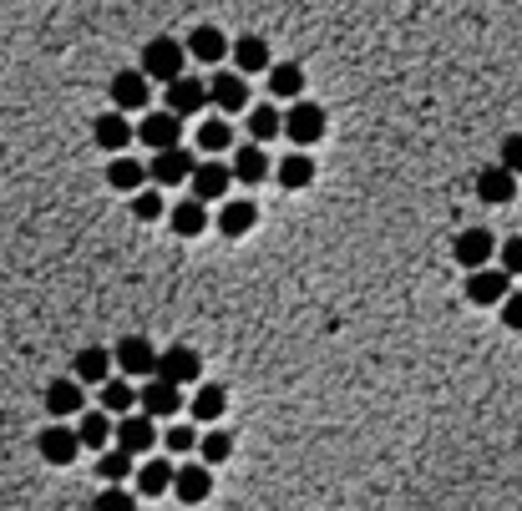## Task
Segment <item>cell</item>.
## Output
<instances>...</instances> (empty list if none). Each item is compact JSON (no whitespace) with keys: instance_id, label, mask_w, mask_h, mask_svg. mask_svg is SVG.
<instances>
[{"instance_id":"1","label":"cell","mask_w":522,"mask_h":511,"mask_svg":"<svg viewBox=\"0 0 522 511\" xmlns=\"http://www.w3.org/2000/svg\"><path fill=\"white\" fill-rule=\"evenodd\" d=\"M142 71H147V81H178L183 76V66H188V46L183 41H173V36H153L142 46V61H137Z\"/></svg>"},{"instance_id":"2","label":"cell","mask_w":522,"mask_h":511,"mask_svg":"<svg viewBox=\"0 0 522 511\" xmlns=\"http://www.w3.org/2000/svg\"><path fill=\"white\" fill-rule=\"evenodd\" d=\"M158 345L153 339H142V334H127V339H117L112 345V360H117V370L127 375V380H153L158 375Z\"/></svg>"},{"instance_id":"3","label":"cell","mask_w":522,"mask_h":511,"mask_svg":"<svg viewBox=\"0 0 522 511\" xmlns=\"http://www.w3.org/2000/svg\"><path fill=\"white\" fill-rule=\"evenodd\" d=\"M330 132V117H325V107H315V102H289V112H284V137L294 142V147H315L320 137Z\"/></svg>"},{"instance_id":"4","label":"cell","mask_w":522,"mask_h":511,"mask_svg":"<svg viewBox=\"0 0 522 511\" xmlns=\"http://www.w3.org/2000/svg\"><path fill=\"white\" fill-rule=\"evenodd\" d=\"M188 188H193V198H198V203H223V198H229V188H234V167H229V162L203 157V162L193 167Z\"/></svg>"},{"instance_id":"5","label":"cell","mask_w":522,"mask_h":511,"mask_svg":"<svg viewBox=\"0 0 522 511\" xmlns=\"http://www.w3.org/2000/svg\"><path fill=\"white\" fill-rule=\"evenodd\" d=\"M208 97H213V107H218L223 117L254 107V102H249V76H244V71H213V76H208Z\"/></svg>"},{"instance_id":"6","label":"cell","mask_w":522,"mask_h":511,"mask_svg":"<svg viewBox=\"0 0 522 511\" xmlns=\"http://www.w3.org/2000/svg\"><path fill=\"white\" fill-rule=\"evenodd\" d=\"M193 167H198V157L188 147H163V152H153V162H147V178L158 188H178V183L193 178Z\"/></svg>"},{"instance_id":"7","label":"cell","mask_w":522,"mask_h":511,"mask_svg":"<svg viewBox=\"0 0 522 511\" xmlns=\"http://www.w3.org/2000/svg\"><path fill=\"white\" fill-rule=\"evenodd\" d=\"M137 142H147L153 152H163V147H183V117L168 112V107L147 112V117L137 122Z\"/></svg>"},{"instance_id":"8","label":"cell","mask_w":522,"mask_h":511,"mask_svg":"<svg viewBox=\"0 0 522 511\" xmlns=\"http://www.w3.org/2000/svg\"><path fill=\"white\" fill-rule=\"evenodd\" d=\"M117 446L132 451V456H147V451L158 446V420L147 415V410H127V415L117 420Z\"/></svg>"},{"instance_id":"9","label":"cell","mask_w":522,"mask_h":511,"mask_svg":"<svg viewBox=\"0 0 522 511\" xmlns=\"http://www.w3.org/2000/svg\"><path fill=\"white\" fill-rule=\"evenodd\" d=\"M107 92H112V107L117 112H137V107H147V97H153V81H147L142 66H127V71L112 76Z\"/></svg>"},{"instance_id":"10","label":"cell","mask_w":522,"mask_h":511,"mask_svg":"<svg viewBox=\"0 0 522 511\" xmlns=\"http://www.w3.org/2000/svg\"><path fill=\"white\" fill-rule=\"evenodd\" d=\"M507 294H512V274H507V269H492V264H487V269H472V274H467V299H472L477 309H492V304H502Z\"/></svg>"},{"instance_id":"11","label":"cell","mask_w":522,"mask_h":511,"mask_svg":"<svg viewBox=\"0 0 522 511\" xmlns=\"http://www.w3.org/2000/svg\"><path fill=\"white\" fill-rule=\"evenodd\" d=\"M203 107H213V97H208V81L203 76H178V81H168V112H178V117H198Z\"/></svg>"},{"instance_id":"12","label":"cell","mask_w":522,"mask_h":511,"mask_svg":"<svg viewBox=\"0 0 522 511\" xmlns=\"http://www.w3.org/2000/svg\"><path fill=\"white\" fill-rule=\"evenodd\" d=\"M137 405L153 415V420H173L178 410H183V390L173 385V380H163V375H153L142 390H137Z\"/></svg>"},{"instance_id":"13","label":"cell","mask_w":522,"mask_h":511,"mask_svg":"<svg viewBox=\"0 0 522 511\" xmlns=\"http://www.w3.org/2000/svg\"><path fill=\"white\" fill-rule=\"evenodd\" d=\"M36 451L51 461V466H71L82 456V436L71 431V425H46V431L36 436Z\"/></svg>"},{"instance_id":"14","label":"cell","mask_w":522,"mask_h":511,"mask_svg":"<svg viewBox=\"0 0 522 511\" xmlns=\"http://www.w3.org/2000/svg\"><path fill=\"white\" fill-rule=\"evenodd\" d=\"M158 375L173 380V385H193V380L203 375V360H198L193 345H168V350L158 355Z\"/></svg>"},{"instance_id":"15","label":"cell","mask_w":522,"mask_h":511,"mask_svg":"<svg viewBox=\"0 0 522 511\" xmlns=\"http://www.w3.org/2000/svg\"><path fill=\"white\" fill-rule=\"evenodd\" d=\"M46 410H51L56 420H66V415H82V410H87V385H82L77 375L51 380V385H46Z\"/></svg>"},{"instance_id":"16","label":"cell","mask_w":522,"mask_h":511,"mask_svg":"<svg viewBox=\"0 0 522 511\" xmlns=\"http://www.w3.org/2000/svg\"><path fill=\"white\" fill-rule=\"evenodd\" d=\"M452 253H457V264H462V269H487V264H492V253H497V243H492L487 228H462L457 243H452Z\"/></svg>"},{"instance_id":"17","label":"cell","mask_w":522,"mask_h":511,"mask_svg":"<svg viewBox=\"0 0 522 511\" xmlns=\"http://www.w3.org/2000/svg\"><path fill=\"white\" fill-rule=\"evenodd\" d=\"M92 137H97V147H102V152H112V157H117V152H127V147H132L137 127L127 122V112H102V117L92 122Z\"/></svg>"},{"instance_id":"18","label":"cell","mask_w":522,"mask_h":511,"mask_svg":"<svg viewBox=\"0 0 522 511\" xmlns=\"http://www.w3.org/2000/svg\"><path fill=\"white\" fill-rule=\"evenodd\" d=\"M208 491H213V471H208V461H193V466H178V471H173V496H178L183 506L208 501Z\"/></svg>"},{"instance_id":"19","label":"cell","mask_w":522,"mask_h":511,"mask_svg":"<svg viewBox=\"0 0 522 511\" xmlns=\"http://www.w3.org/2000/svg\"><path fill=\"white\" fill-rule=\"evenodd\" d=\"M259 223V208H254V198H223V208H218V233L223 238H244L249 228Z\"/></svg>"},{"instance_id":"20","label":"cell","mask_w":522,"mask_h":511,"mask_svg":"<svg viewBox=\"0 0 522 511\" xmlns=\"http://www.w3.org/2000/svg\"><path fill=\"white\" fill-rule=\"evenodd\" d=\"M477 198L482 203H497V208L512 203L517 198V173H512V167H502V162L497 167H482V173H477Z\"/></svg>"},{"instance_id":"21","label":"cell","mask_w":522,"mask_h":511,"mask_svg":"<svg viewBox=\"0 0 522 511\" xmlns=\"http://www.w3.org/2000/svg\"><path fill=\"white\" fill-rule=\"evenodd\" d=\"M183 46H188V56H193L198 66H218L223 56H229V46H234V41L223 36L218 26H198V31H193V36H188Z\"/></svg>"},{"instance_id":"22","label":"cell","mask_w":522,"mask_h":511,"mask_svg":"<svg viewBox=\"0 0 522 511\" xmlns=\"http://www.w3.org/2000/svg\"><path fill=\"white\" fill-rule=\"evenodd\" d=\"M234 183H244V188H254V183H264L274 167H269V157H264V147L259 142H249V147H234Z\"/></svg>"},{"instance_id":"23","label":"cell","mask_w":522,"mask_h":511,"mask_svg":"<svg viewBox=\"0 0 522 511\" xmlns=\"http://www.w3.org/2000/svg\"><path fill=\"white\" fill-rule=\"evenodd\" d=\"M107 183H112L117 193H142V183H153V178H147V162L117 152V157L107 162Z\"/></svg>"},{"instance_id":"24","label":"cell","mask_w":522,"mask_h":511,"mask_svg":"<svg viewBox=\"0 0 522 511\" xmlns=\"http://www.w3.org/2000/svg\"><path fill=\"white\" fill-rule=\"evenodd\" d=\"M77 436H82L87 451H107V446L117 441V420H112V410H87L82 425H77Z\"/></svg>"},{"instance_id":"25","label":"cell","mask_w":522,"mask_h":511,"mask_svg":"<svg viewBox=\"0 0 522 511\" xmlns=\"http://www.w3.org/2000/svg\"><path fill=\"white\" fill-rule=\"evenodd\" d=\"M229 56H234V71H244V76H254V71H269L274 61H269V41L264 36H239L234 46H229Z\"/></svg>"},{"instance_id":"26","label":"cell","mask_w":522,"mask_h":511,"mask_svg":"<svg viewBox=\"0 0 522 511\" xmlns=\"http://www.w3.org/2000/svg\"><path fill=\"white\" fill-rule=\"evenodd\" d=\"M168 228H173L178 238H198V233L208 228V203H198V198L188 193L178 208H168Z\"/></svg>"},{"instance_id":"27","label":"cell","mask_w":522,"mask_h":511,"mask_svg":"<svg viewBox=\"0 0 522 511\" xmlns=\"http://www.w3.org/2000/svg\"><path fill=\"white\" fill-rule=\"evenodd\" d=\"M112 350H97V345H87L82 355H77V365H71V375H77L82 385H107L112 380Z\"/></svg>"},{"instance_id":"28","label":"cell","mask_w":522,"mask_h":511,"mask_svg":"<svg viewBox=\"0 0 522 511\" xmlns=\"http://www.w3.org/2000/svg\"><path fill=\"white\" fill-rule=\"evenodd\" d=\"M269 92H274V102H300L305 97V66H294V61L269 66Z\"/></svg>"},{"instance_id":"29","label":"cell","mask_w":522,"mask_h":511,"mask_svg":"<svg viewBox=\"0 0 522 511\" xmlns=\"http://www.w3.org/2000/svg\"><path fill=\"white\" fill-rule=\"evenodd\" d=\"M173 461H163V456H153V461H142L137 466V496H163V491H173Z\"/></svg>"},{"instance_id":"30","label":"cell","mask_w":522,"mask_h":511,"mask_svg":"<svg viewBox=\"0 0 522 511\" xmlns=\"http://www.w3.org/2000/svg\"><path fill=\"white\" fill-rule=\"evenodd\" d=\"M274 178H279V188L300 193V188H310V183H315V162H310L305 152H289V157L274 167Z\"/></svg>"},{"instance_id":"31","label":"cell","mask_w":522,"mask_h":511,"mask_svg":"<svg viewBox=\"0 0 522 511\" xmlns=\"http://www.w3.org/2000/svg\"><path fill=\"white\" fill-rule=\"evenodd\" d=\"M97 476H102L107 486H127V476H137V466H132V451H122V446H107V451H97Z\"/></svg>"},{"instance_id":"32","label":"cell","mask_w":522,"mask_h":511,"mask_svg":"<svg viewBox=\"0 0 522 511\" xmlns=\"http://www.w3.org/2000/svg\"><path fill=\"white\" fill-rule=\"evenodd\" d=\"M223 410H229V395H223V385H208V390L193 395V420H198V425L223 420Z\"/></svg>"},{"instance_id":"33","label":"cell","mask_w":522,"mask_h":511,"mask_svg":"<svg viewBox=\"0 0 522 511\" xmlns=\"http://www.w3.org/2000/svg\"><path fill=\"white\" fill-rule=\"evenodd\" d=\"M198 147L213 157V152H223V147H234V127H229V117H208V122H198Z\"/></svg>"},{"instance_id":"34","label":"cell","mask_w":522,"mask_h":511,"mask_svg":"<svg viewBox=\"0 0 522 511\" xmlns=\"http://www.w3.org/2000/svg\"><path fill=\"white\" fill-rule=\"evenodd\" d=\"M284 132V112L279 107H249V137L254 142H274Z\"/></svg>"},{"instance_id":"35","label":"cell","mask_w":522,"mask_h":511,"mask_svg":"<svg viewBox=\"0 0 522 511\" xmlns=\"http://www.w3.org/2000/svg\"><path fill=\"white\" fill-rule=\"evenodd\" d=\"M132 405H137V390L127 385V375H122V380H107V385H102V410H112V415H127Z\"/></svg>"},{"instance_id":"36","label":"cell","mask_w":522,"mask_h":511,"mask_svg":"<svg viewBox=\"0 0 522 511\" xmlns=\"http://www.w3.org/2000/svg\"><path fill=\"white\" fill-rule=\"evenodd\" d=\"M132 213H137V223H158L168 213V203L158 188H142V193H132Z\"/></svg>"},{"instance_id":"37","label":"cell","mask_w":522,"mask_h":511,"mask_svg":"<svg viewBox=\"0 0 522 511\" xmlns=\"http://www.w3.org/2000/svg\"><path fill=\"white\" fill-rule=\"evenodd\" d=\"M198 456H203L208 466L229 461V456H234V441H229V431H208V436H198Z\"/></svg>"},{"instance_id":"38","label":"cell","mask_w":522,"mask_h":511,"mask_svg":"<svg viewBox=\"0 0 522 511\" xmlns=\"http://www.w3.org/2000/svg\"><path fill=\"white\" fill-rule=\"evenodd\" d=\"M92 511H137V496L127 486H102L97 501H92Z\"/></svg>"},{"instance_id":"39","label":"cell","mask_w":522,"mask_h":511,"mask_svg":"<svg viewBox=\"0 0 522 511\" xmlns=\"http://www.w3.org/2000/svg\"><path fill=\"white\" fill-rule=\"evenodd\" d=\"M497 264H502L507 274H522V238H507V243H497Z\"/></svg>"},{"instance_id":"40","label":"cell","mask_w":522,"mask_h":511,"mask_svg":"<svg viewBox=\"0 0 522 511\" xmlns=\"http://www.w3.org/2000/svg\"><path fill=\"white\" fill-rule=\"evenodd\" d=\"M168 451H198V431H193V425H168Z\"/></svg>"},{"instance_id":"41","label":"cell","mask_w":522,"mask_h":511,"mask_svg":"<svg viewBox=\"0 0 522 511\" xmlns=\"http://www.w3.org/2000/svg\"><path fill=\"white\" fill-rule=\"evenodd\" d=\"M497 309H502V324L522 334V289H512V294H507V299H502Z\"/></svg>"},{"instance_id":"42","label":"cell","mask_w":522,"mask_h":511,"mask_svg":"<svg viewBox=\"0 0 522 511\" xmlns=\"http://www.w3.org/2000/svg\"><path fill=\"white\" fill-rule=\"evenodd\" d=\"M502 167H512V173L522 178V132H512V137L502 142Z\"/></svg>"}]
</instances>
